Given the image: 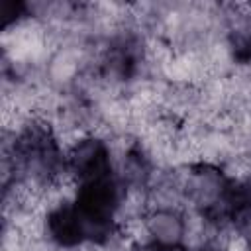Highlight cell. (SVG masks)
Masks as SVG:
<instances>
[{"label":"cell","instance_id":"2","mask_svg":"<svg viewBox=\"0 0 251 251\" xmlns=\"http://www.w3.org/2000/svg\"><path fill=\"white\" fill-rule=\"evenodd\" d=\"M192 251H229V247L222 241V239H208V241H202L196 249Z\"/></svg>","mask_w":251,"mask_h":251},{"label":"cell","instance_id":"3","mask_svg":"<svg viewBox=\"0 0 251 251\" xmlns=\"http://www.w3.org/2000/svg\"><path fill=\"white\" fill-rule=\"evenodd\" d=\"M247 227H249V237H247V251H251V224H249Z\"/></svg>","mask_w":251,"mask_h":251},{"label":"cell","instance_id":"1","mask_svg":"<svg viewBox=\"0 0 251 251\" xmlns=\"http://www.w3.org/2000/svg\"><path fill=\"white\" fill-rule=\"evenodd\" d=\"M141 229L147 243L159 247H184L188 235L186 214L175 204H157L141 214Z\"/></svg>","mask_w":251,"mask_h":251}]
</instances>
